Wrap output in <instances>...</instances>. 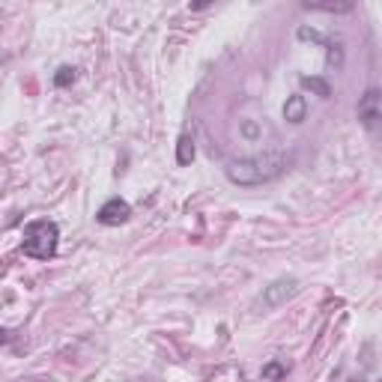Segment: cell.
Wrapping results in <instances>:
<instances>
[{"instance_id": "8fae6325", "label": "cell", "mask_w": 382, "mask_h": 382, "mask_svg": "<svg viewBox=\"0 0 382 382\" xmlns=\"http://www.w3.org/2000/svg\"><path fill=\"white\" fill-rule=\"evenodd\" d=\"M72 81H75V69L72 66H60L57 75H54V84L57 87H69Z\"/></svg>"}, {"instance_id": "277c9868", "label": "cell", "mask_w": 382, "mask_h": 382, "mask_svg": "<svg viewBox=\"0 0 382 382\" xmlns=\"http://www.w3.org/2000/svg\"><path fill=\"white\" fill-rule=\"evenodd\" d=\"M129 215H132V207L125 203L123 197H111L108 203H101L99 212H96V221L99 224H105V227H120L129 221Z\"/></svg>"}, {"instance_id": "52a82bcc", "label": "cell", "mask_w": 382, "mask_h": 382, "mask_svg": "<svg viewBox=\"0 0 382 382\" xmlns=\"http://www.w3.org/2000/svg\"><path fill=\"white\" fill-rule=\"evenodd\" d=\"M176 161H180V164H191V161H195V141H191L188 135H183L180 144H176Z\"/></svg>"}, {"instance_id": "ba28073f", "label": "cell", "mask_w": 382, "mask_h": 382, "mask_svg": "<svg viewBox=\"0 0 382 382\" xmlns=\"http://www.w3.org/2000/svg\"><path fill=\"white\" fill-rule=\"evenodd\" d=\"M302 87H308V90H314L316 96H323V99L332 96V87H328V81H323V78H308V75H304Z\"/></svg>"}, {"instance_id": "8992f818", "label": "cell", "mask_w": 382, "mask_h": 382, "mask_svg": "<svg viewBox=\"0 0 382 382\" xmlns=\"http://www.w3.org/2000/svg\"><path fill=\"white\" fill-rule=\"evenodd\" d=\"M304 117H308V101H304V96H290L287 105H284V120L287 123H302Z\"/></svg>"}, {"instance_id": "9c48e42d", "label": "cell", "mask_w": 382, "mask_h": 382, "mask_svg": "<svg viewBox=\"0 0 382 382\" xmlns=\"http://www.w3.org/2000/svg\"><path fill=\"white\" fill-rule=\"evenodd\" d=\"M304 9H311V12H352V4H302Z\"/></svg>"}, {"instance_id": "5b68a950", "label": "cell", "mask_w": 382, "mask_h": 382, "mask_svg": "<svg viewBox=\"0 0 382 382\" xmlns=\"http://www.w3.org/2000/svg\"><path fill=\"white\" fill-rule=\"evenodd\" d=\"M292 292H296V281H292V278L287 281L284 278V281H275L272 287H266V292L260 296V304L263 308H275V304H281L287 296H292Z\"/></svg>"}, {"instance_id": "7a4b0ae2", "label": "cell", "mask_w": 382, "mask_h": 382, "mask_svg": "<svg viewBox=\"0 0 382 382\" xmlns=\"http://www.w3.org/2000/svg\"><path fill=\"white\" fill-rule=\"evenodd\" d=\"M57 242H60V227L48 218H39L24 227L21 248L33 260H51L57 254Z\"/></svg>"}, {"instance_id": "6da1fadb", "label": "cell", "mask_w": 382, "mask_h": 382, "mask_svg": "<svg viewBox=\"0 0 382 382\" xmlns=\"http://www.w3.org/2000/svg\"><path fill=\"white\" fill-rule=\"evenodd\" d=\"M227 180L236 185H263L272 183L275 176L284 173V156L266 152V156H251V159H233L227 161Z\"/></svg>"}, {"instance_id": "30bf717a", "label": "cell", "mask_w": 382, "mask_h": 382, "mask_svg": "<svg viewBox=\"0 0 382 382\" xmlns=\"http://www.w3.org/2000/svg\"><path fill=\"white\" fill-rule=\"evenodd\" d=\"M287 374V367L284 364H278V362H269L263 367V382H278V379H284Z\"/></svg>"}, {"instance_id": "3957f363", "label": "cell", "mask_w": 382, "mask_h": 382, "mask_svg": "<svg viewBox=\"0 0 382 382\" xmlns=\"http://www.w3.org/2000/svg\"><path fill=\"white\" fill-rule=\"evenodd\" d=\"M359 123L364 129L379 132L382 129V90H367L359 101Z\"/></svg>"}]
</instances>
